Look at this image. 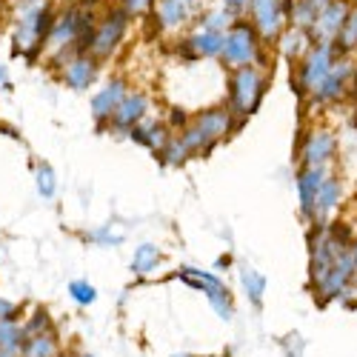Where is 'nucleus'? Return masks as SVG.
Listing matches in <instances>:
<instances>
[{
	"instance_id": "a878e982",
	"label": "nucleus",
	"mask_w": 357,
	"mask_h": 357,
	"mask_svg": "<svg viewBox=\"0 0 357 357\" xmlns=\"http://www.w3.org/2000/svg\"><path fill=\"white\" fill-rule=\"evenodd\" d=\"M23 332H26V337H35V335H52V317H49L46 312H38V314L32 317V323L23 326Z\"/></svg>"
},
{
	"instance_id": "393cba45",
	"label": "nucleus",
	"mask_w": 357,
	"mask_h": 357,
	"mask_svg": "<svg viewBox=\"0 0 357 357\" xmlns=\"http://www.w3.org/2000/svg\"><path fill=\"white\" fill-rule=\"evenodd\" d=\"M189 155H192V152L186 149L183 140H169V143L163 146V152H160V160H163L166 166H181Z\"/></svg>"
},
{
	"instance_id": "4468645a",
	"label": "nucleus",
	"mask_w": 357,
	"mask_h": 357,
	"mask_svg": "<svg viewBox=\"0 0 357 357\" xmlns=\"http://www.w3.org/2000/svg\"><path fill=\"white\" fill-rule=\"evenodd\" d=\"M95 75H98V61L95 57H89V54L75 57V61L66 66V72H63V77H66V83L72 89H86L89 83L95 80Z\"/></svg>"
},
{
	"instance_id": "cd10ccee",
	"label": "nucleus",
	"mask_w": 357,
	"mask_h": 357,
	"mask_svg": "<svg viewBox=\"0 0 357 357\" xmlns=\"http://www.w3.org/2000/svg\"><path fill=\"white\" fill-rule=\"evenodd\" d=\"M35 177H38V189H40V195H43V197H52V195H54V172H52L49 166H38Z\"/></svg>"
},
{
	"instance_id": "f257e3e1",
	"label": "nucleus",
	"mask_w": 357,
	"mask_h": 357,
	"mask_svg": "<svg viewBox=\"0 0 357 357\" xmlns=\"http://www.w3.org/2000/svg\"><path fill=\"white\" fill-rule=\"evenodd\" d=\"M266 92V77L260 69L243 66L237 69L231 77V95H229V106L237 117H246L260 106V98Z\"/></svg>"
},
{
	"instance_id": "20e7f679",
	"label": "nucleus",
	"mask_w": 357,
	"mask_h": 357,
	"mask_svg": "<svg viewBox=\"0 0 357 357\" xmlns=\"http://www.w3.org/2000/svg\"><path fill=\"white\" fill-rule=\"evenodd\" d=\"M337 149V140L329 129H314L309 132L306 143H303V169H323L332 160Z\"/></svg>"
},
{
	"instance_id": "412c9836",
	"label": "nucleus",
	"mask_w": 357,
	"mask_h": 357,
	"mask_svg": "<svg viewBox=\"0 0 357 357\" xmlns=\"http://www.w3.org/2000/svg\"><path fill=\"white\" fill-rule=\"evenodd\" d=\"M309 49H312V43H309L303 29H294V32L283 35V54L289 57V61H294V57H306Z\"/></svg>"
},
{
	"instance_id": "5701e85b",
	"label": "nucleus",
	"mask_w": 357,
	"mask_h": 357,
	"mask_svg": "<svg viewBox=\"0 0 357 357\" xmlns=\"http://www.w3.org/2000/svg\"><path fill=\"white\" fill-rule=\"evenodd\" d=\"M337 49L340 52H351V49H357V6L349 12V20H346V26L340 29V35H337Z\"/></svg>"
},
{
	"instance_id": "c756f323",
	"label": "nucleus",
	"mask_w": 357,
	"mask_h": 357,
	"mask_svg": "<svg viewBox=\"0 0 357 357\" xmlns=\"http://www.w3.org/2000/svg\"><path fill=\"white\" fill-rule=\"evenodd\" d=\"M169 121H172V126H177V129H186V112L174 109V112L169 114Z\"/></svg>"
},
{
	"instance_id": "2f4dec72",
	"label": "nucleus",
	"mask_w": 357,
	"mask_h": 357,
	"mask_svg": "<svg viewBox=\"0 0 357 357\" xmlns=\"http://www.w3.org/2000/svg\"><path fill=\"white\" fill-rule=\"evenodd\" d=\"M351 260H354V272H357V241H354V249H351Z\"/></svg>"
},
{
	"instance_id": "f03ea898",
	"label": "nucleus",
	"mask_w": 357,
	"mask_h": 357,
	"mask_svg": "<svg viewBox=\"0 0 357 357\" xmlns=\"http://www.w3.org/2000/svg\"><path fill=\"white\" fill-rule=\"evenodd\" d=\"M332 66H335V46L332 43H317V46H312L309 52H306V57H303V63H301V72H297V92L301 95H314L317 89L323 86V80L329 77V72H332Z\"/></svg>"
},
{
	"instance_id": "f3484780",
	"label": "nucleus",
	"mask_w": 357,
	"mask_h": 357,
	"mask_svg": "<svg viewBox=\"0 0 357 357\" xmlns=\"http://www.w3.org/2000/svg\"><path fill=\"white\" fill-rule=\"evenodd\" d=\"M223 46H226V35H223V32H209V29H203L200 35L192 38V49H195V54L220 57V54H223Z\"/></svg>"
},
{
	"instance_id": "2eb2a0df",
	"label": "nucleus",
	"mask_w": 357,
	"mask_h": 357,
	"mask_svg": "<svg viewBox=\"0 0 357 357\" xmlns=\"http://www.w3.org/2000/svg\"><path fill=\"white\" fill-rule=\"evenodd\" d=\"M132 137L137 140V143H143L146 149H152V152H163V146L169 143V135H166V129L160 126V123H146V126H135L132 129Z\"/></svg>"
},
{
	"instance_id": "9d476101",
	"label": "nucleus",
	"mask_w": 357,
	"mask_h": 357,
	"mask_svg": "<svg viewBox=\"0 0 357 357\" xmlns=\"http://www.w3.org/2000/svg\"><path fill=\"white\" fill-rule=\"evenodd\" d=\"M349 75H351V63L349 61H335L329 77L323 80V86L314 92V100H323V103H332V100H340L346 86H349Z\"/></svg>"
},
{
	"instance_id": "7c9ffc66",
	"label": "nucleus",
	"mask_w": 357,
	"mask_h": 357,
	"mask_svg": "<svg viewBox=\"0 0 357 357\" xmlns=\"http://www.w3.org/2000/svg\"><path fill=\"white\" fill-rule=\"evenodd\" d=\"M149 3V0H126V6H129V12H140L143 6Z\"/></svg>"
},
{
	"instance_id": "9b49d317",
	"label": "nucleus",
	"mask_w": 357,
	"mask_h": 357,
	"mask_svg": "<svg viewBox=\"0 0 357 357\" xmlns=\"http://www.w3.org/2000/svg\"><path fill=\"white\" fill-rule=\"evenodd\" d=\"M123 98H126V83H123V80H112V83L103 89V92L92 100L95 121L103 123V121H109V117H114V112H117V106L123 103Z\"/></svg>"
},
{
	"instance_id": "a211bd4d",
	"label": "nucleus",
	"mask_w": 357,
	"mask_h": 357,
	"mask_svg": "<svg viewBox=\"0 0 357 357\" xmlns=\"http://www.w3.org/2000/svg\"><path fill=\"white\" fill-rule=\"evenodd\" d=\"M20 354H23V357H61V354H57V340H54V335L26 337Z\"/></svg>"
},
{
	"instance_id": "7ed1b4c3",
	"label": "nucleus",
	"mask_w": 357,
	"mask_h": 357,
	"mask_svg": "<svg viewBox=\"0 0 357 357\" xmlns=\"http://www.w3.org/2000/svg\"><path fill=\"white\" fill-rule=\"evenodd\" d=\"M220 57H223L229 66H237V69L249 66L255 57H257V35L252 32V26L237 23L231 32L226 35V46H223V54Z\"/></svg>"
},
{
	"instance_id": "f8f14e48",
	"label": "nucleus",
	"mask_w": 357,
	"mask_h": 357,
	"mask_svg": "<svg viewBox=\"0 0 357 357\" xmlns=\"http://www.w3.org/2000/svg\"><path fill=\"white\" fill-rule=\"evenodd\" d=\"M146 112H149V98L140 95V92H132V95L123 98L121 106H117V112H114L112 121H114L117 129H135Z\"/></svg>"
},
{
	"instance_id": "72a5a7b5",
	"label": "nucleus",
	"mask_w": 357,
	"mask_h": 357,
	"mask_svg": "<svg viewBox=\"0 0 357 357\" xmlns=\"http://www.w3.org/2000/svg\"><path fill=\"white\" fill-rule=\"evenodd\" d=\"M174 357H195V354H174Z\"/></svg>"
},
{
	"instance_id": "6e6552de",
	"label": "nucleus",
	"mask_w": 357,
	"mask_h": 357,
	"mask_svg": "<svg viewBox=\"0 0 357 357\" xmlns=\"http://www.w3.org/2000/svg\"><path fill=\"white\" fill-rule=\"evenodd\" d=\"M252 9H255V23L260 29V35L266 40L278 38L283 17H286V9L280 6V0H252Z\"/></svg>"
},
{
	"instance_id": "bb28decb",
	"label": "nucleus",
	"mask_w": 357,
	"mask_h": 357,
	"mask_svg": "<svg viewBox=\"0 0 357 357\" xmlns=\"http://www.w3.org/2000/svg\"><path fill=\"white\" fill-rule=\"evenodd\" d=\"M69 291H72V297H75V301L80 303V306H89V303H95V289L92 286H89L86 280H75L72 286H69Z\"/></svg>"
},
{
	"instance_id": "c85d7f7f",
	"label": "nucleus",
	"mask_w": 357,
	"mask_h": 357,
	"mask_svg": "<svg viewBox=\"0 0 357 357\" xmlns=\"http://www.w3.org/2000/svg\"><path fill=\"white\" fill-rule=\"evenodd\" d=\"M15 306L9 303V301H0V323H3V320H15Z\"/></svg>"
},
{
	"instance_id": "b1692460",
	"label": "nucleus",
	"mask_w": 357,
	"mask_h": 357,
	"mask_svg": "<svg viewBox=\"0 0 357 357\" xmlns=\"http://www.w3.org/2000/svg\"><path fill=\"white\" fill-rule=\"evenodd\" d=\"M241 280H243V289H246V294H249V301H252L255 306H260V303H263V291H266V278L246 269V272H241Z\"/></svg>"
},
{
	"instance_id": "423d86ee",
	"label": "nucleus",
	"mask_w": 357,
	"mask_h": 357,
	"mask_svg": "<svg viewBox=\"0 0 357 357\" xmlns=\"http://www.w3.org/2000/svg\"><path fill=\"white\" fill-rule=\"evenodd\" d=\"M349 12H351V9L343 3V0H335V3H329V6H326V12L320 15V20L314 23L312 38H314L317 43H332V40H337L340 29H343L346 20H349Z\"/></svg>"
},
{
	"instance_id": "aec40b11",
	"label": "nucleus",
	"mask_w": 357,
	"mask_h": 357,
	"mask_svg": "<svg viewBox=\"0 0 357 357\" xmlns=\"http://www.w3.org/2000/svg\"><path fill=\"white\" fill-rule=\"evenodd\" d=\"M189 17V0H163L160 9H158V20L172 29V26H181Z\"/></svg>"
},
{
	"instance_id": "c9c22d12",
	"label": "nucleus",
	"mask_w": 357,
	"mask_h": 357,
	"mask_svg": "<svg viewBox=\"0 0 357 357\" xmlns=\"http://www.w3.org/2000/svg\"><path fill=\"white\" fill-rule=\"evenodd\" d=\"M86 3H95V0H86Z\"/></svg>"
},
{
	"instance_id": "4be33fe9",
	"label": "nucleus",
	"mask_w": 357,
	"mask_h": 357,
	"mask_svg": "<svg viewBox=\"0 0 357 357\" xmlns=\"http://www.w3.org/2000/svg\"><path fill=\"white\" fill-rule=\"evenodd\" d=\"M158 263H160V249H158V246H152V243H143V246L137 249V255H135L132 269H135L137 275H149Z\"/></svg>"
},
{
	"instance_id": "39448f33",
	"label": "nucleus",
	"mask_w": 357,
	"mask_h": 357,
	"mask_svg": "<svg viewBox=\"0 0 357 357\" xmlns=\"http://www.w3.org/2000/svg\"><path fill=\"white\" fill-rule=\"evenodd\" d=\"M192 126L206 137V143L215 146L226 132H231L234 123H231V112L226 106H212V109H203Z\"/></svg>"
},
{
	"instance_id": "e433bc0d",
	"label": "nucleus",
	"mask_w": 357,
	"mask_h": 357,
	"mask_svg": "<svg viewBox=\"0 0 357 357\" xmlns=\"http://www.w3.org/2000/svg\"><path fill=\"white\" fill-rule=\"evenodd\" d=\"M218 357H229V354H218Z\"/></svg>"
},
{
	"instance_id": "dca6fc26",
	"label": "nucleus",
	"mask_w": 357,
	"mask_h": 357,
	"mask_svg": "<svg viewBox=\"0 0 357 357\" xmlns=\"http://www.w3.org/2000/svg\"><path fill=\"white\" fill-rule=\"evenodd\" d=\"M332 0H301L297 3V9H294V23H297V29H314V23L320 20V15L326 12V6H329Z\"/></svg>"
},
{
	"instance_id": "473e14b6",
	"label": "nucleus",
	"mask_w": 357,
	"mask_h": 357,
	"mask_svg": "<svg viewBox=\"0 0 357 357\" xmlns=\"http://www.w3.org/2000/svg\"><path fill=\"white\" fill-rule=\"evenodd\" d=\"M6 86V75H3V69H0V89Z\"/></svg>"
},
{
	"instance_id": "f704fd0d",
	"label": "nucleus",
	"mask_w": 357,
	"mask_h": 357,
	"mask_svg": "<svg viewBox=\"0 0 357 357\" xmlns=\"http://www.w3.org/2000/svg\"><path fill=\"white\" fill-rule=\"evenodd\" d=\"M80 357H92V354H80Z\"/></svg>"
},
{
	"instance_id": "1a4fd4ad",
	"label": "nucleus",
	"mask_w": 357,
	"mask_h": 357,
	"mask_svg": "<svg viewBox=\"0 0 357 357\" xmlns=\"http://www.w3.org/2000/svg\"><path fill=\"white\" fill-rule=\"evenodd\" d=\"M340 195H343V183L337 181V177H326V183L320 186L317 192V200H314V209H312V220L314 223H326L329 220V215L340 206Z\"/></svg>"
},
{
	"instance_id": "0eeeda50",
	"label": "nucleus",
	"mask_w": 357,
	"mask_h": 357,
	"mask_svg": "<svg viewBox=\"0 0 357 357\" xmlns=\"http://www.w3.org/2000/svg\"><path fill=\"white\" fill-rule=\"evenodd\" d=\"M126 20H129V12H123V9H114V12L106 17V23L95 32V46H92L95 57L112 54V49L121 43V38H123V32H126Z\"/></svg>"
},
{
	"instance_id": "ddd939ff",
	"label": "nucleus",
	"mask_w": 357,
	"mask_h": 357,
	"mask_svg": "<svg viewBox=\"0 0 357 357\" xmlns=\"http://www.w3.org/2000/svg\"><path fill=\"white\" fill-rule=\"evenodd\" d=\"M326 169H303L297 174V189H301V209L306 218H312V209H314V200H317V192L320 186L326 183Z\"/></svg>"
},
{
	"instance_id": "6ab92c4d",
	"label": "nucleus",
	"mask_w": 357,
	"mask_h": 357,
	"mask_svg": "<svg viewBox=\"0 0 357 357\" xmlns=\"http://www.w3.org/2000/svg\"><path fill=\"white\" fill-rule=\"evenodd\" d=\"M23 343H26L23 326H17L15 320H3V323H0V351L15 354V351L23 349Z\"/></svg>"
}]
</instances>
